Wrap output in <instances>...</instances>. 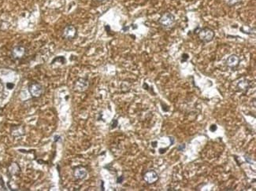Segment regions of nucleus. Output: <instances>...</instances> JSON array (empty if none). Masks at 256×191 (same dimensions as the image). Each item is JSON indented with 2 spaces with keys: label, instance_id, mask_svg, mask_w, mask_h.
Masks as SVG:
<instances>
[{
  "label": "nucleus",
  "instance_id": "1",
  "mask_svg": "<svg viewBox=\"0 0 256 191\" xmlns=\"http://www.w3.org/2000/svg\"><path fill=\"white\" fill-rule=\"evenodd\" d=\"M159 22L165 29H171L174 25L176 19L171 13L166 12L160 17Z\"/></svg>",
  "mask_w": 256,
  "mask_h": 191
},
{
  "label": "nucleus",
  "instance_id": "2",
  "mask_svg": "<svg viewBox=\"0 0 256 191\" xmlns=\"http://www.w3.org/2000/svg\"><path fill=\"white\" fill-rule=\"evenodd\" d=\"M199 32L196 34L199 35V39L204 43H209L213 40L214 37V32L210 28H203V29H199Z\"/></svg>",
  "mask_w": 256,
  "mask_h": 191
},
{
  "label": "nucleus",
  "instance_id": "3",
  "mask_svg": "<svg viewBox=\"0 0 256 191\" xmlns=\"http://www.w3.org/2000/svg\"><path fill=\"white\" fill-rule=\"evenodd\" d=\"M29 91L33 98H39L43 94L44 88L37 82H32L29 85Z\"/></svg>",
  "mask_w": 256,
  "mask_h": 191
},
{
  "label": "nucleus",
  "instance_id": "4",
  "mask_svg": "<svg viewBox=\"0 0 256 191\" xmlns=\"http://www.w3.org/2000/svg\"><path fill=\"white\" fill-rule=\"evenodd\" d=\"M77 35V30L73 25H68L63 29L62 37L67 40H73Z\"/></svg>",
  "mask_w": 256,
  "mask_h": 191
},
{
  "label": "nucleus",
  "instance_id": "5",
  "mask_svg": "<svg viewBox=\"0 0 256 191\" xmlns=\"http://www.w3.org/2000/svg\"><path fill=\"white\" fill-rule=\"evenodd\" d=\"M89 86V81L86 78H79L74 83L73 88L76 91L83 92L87 89Z\"/></svg>",
  "mask_w": 256,
  "mask_h": 191
},
{
  "label": "nucleus",
  "instance_id": "6",
  "mask_svg": "<svg viewBox=\"0 0 256 191\" xmlns=\"http://www.w3.org/2000/svg\"><path fill=\"white\" fill-rule=\"evenodd\" d=\"M26 49L23 46H16L11 51V57L14 60H20L25 56Z\"/></svg>",
  "mask_w": 256,
  "mask_h": 191
},
{
  "label": "nucleus",
  "instance_id": "7",
  "mask_svg": "<svg viewBox=\"0 0 256 191\" xmlns=\"http://www.w3.org/2000/svg\"><path fill=\"white\" fill-rule=\"evenodd\" d=\"M144 179L148 184H153L159 180V175L155 170H147L144 175Z\"/></svg>",
  "mask_w": 256,
  "mask_h": 191
},
{
  "label": "nucleus",
  "instance_id": "8",
  "mask_svg": "<svg viewBox=\"0 0 256 191\" xmlns=\"http://www.w3.org/2000/svg\"><path fill=\"white\" fill-rule=\"evenodd\" d=\"M87 175V171L83 167H78L74 169L73 171V177L77 180H82L84 179Z\"/></svg>",
  "mask_w": 256,
  "mask_h": 191
},
{
  "label": "nucleus",
  "instance_id": "9",
  "mask_svg": "<svg viewBox=\"0 0 256 191\" xmlns=\"http://www.w3.org/2000/svg\"><path fill=\"white\" fill-rule=\"evenodd\" d=\"M249 87H250V84H249V82H248V79H245V78H243V79H240V80L237 82L236 90H237V91L239 92L245 93V92L248 91V90L249 89Z\"/></svg>",
  "mask_w": 256,
  "mask_h": 191
},
{
  "label": "nucleus",
  "instance_id": "10",
  "mask_svg": "<svg viewBox=\"0 0 256 191\" xmlns=\"http://www.w3.org/2000/svg\"><path fill=\"white\" fill-rule=\"evenodd\" d=\"M240 64V57L236 54L230 55L226 60V65L231 69H235Z\"/></svg>",
  "mask_w": 256,
  "mask_h": 191
},
{
  "label": "nucleus",
  "instance_id": "11",
  "mask_svg": "<svg viewBox=\"0 0 256 191\" xmlns=\"http://www.w3.org/2000/svg\"><path fill=\"white\" fill-rule=\"evenodd\" d=\"M17 168H19L18 165H17L16 163H13V165H11V166L10 167V168H9V171H10L12 175H17V174H18V172L20 171V169H17Z\"/></svg>",
  "mask_w": 256,
  "mask_h": 191
},
{
  "label": "nucleus",
  "instance_id": "12",
  "mask_svg": "<svg viewBox=\"0 0 256 191\" xmlns=\"http://www.w3.org/2000/svg\"><path fill=\"white\" fill-rule=\"evenodd\" d=\"M241 0H225V2H226V4L229 6H234V5L237 4L239 2H240Z\"/></svg>",
  "mask_w": 256,
  "mask_h": 191
},
{
  "label": "nucleus",
  "instance_id": "13",
  "mask_svg": "<svg viewBox=\"0 0 256 191\" xmlns=\"http://www.w3.org/2000/svg\"><path fill=\"white\" fill-rule=\"evenodd\" d=\"M185 149V144H181L177 147V149H178L179 151H183V149Z\"/></svg>",
  "mask_w": 256,
  "mask_h": 191
},
{
  "label": "nucleus",
  "instance_id": "14",
  "mask_svg": "<svg viewBox=\"0 0 256 191\" xmlns=\"http://www.w3.org/2000/svg\"><path fill=\"white\" fill-rule=\"evenodd\" d=\"M123 180H124V177L123 176L118 177V179H117V183H122V182H123Z\"/></svg>",
  "mask_w": 256,
  "mask_h": 191
},
{
  "label": "nucleus",
  "instance_id": "15",
  "mask_svg": "<svg viewBox=\"0 0 256 191\" xmlns=\"http://www.w3.org/2000/svg\"><path fill=\"white\" fill-rule=\"evenodd\" d=\"M6 86H7V88H9V89H13V88L14 87V83H8L6 84Z\"/></svg>",
  "mask_w": 256,
  "mask_h": 191
},
{
  "label": "nucleus",
  "instance_id": "16",
  "mask_svg": "<svg viewBox=\"0 0 256 191\" xmlns=\"http://www.w3.org/2000/svg\"><path fill=\"white\" fill-rule=\"evenodd\" d=\"M117 125H118V121H117L116 120H114V121H113V124H112V125H111V128H116V126Z\"/></svg>",
  "mask_w": 256,
  "mask_h": 191
},
{
  "label": "nucleus",
  "instance_id": "17",
  "mask_svg": "<svg viewBox=\"0 0 256 191\" xmlns=\"http://www.w3.org/2000/svg\"><path fill=\"white\" fill-rule=\"evenodd\" d=\"M210 129V131H214L217 129V127H216V125H212Z\"/></svg>",
  "mask_w": 256,
  "mask_h": 191
},
{
  "label": "nucleus",
  "instance_id": "18",
  "mask_svg": "<svg viewBox=\"0 0 256 191\" xmlns=\"http://www.w3.org/2000/svg\"><path fill=\"white\" fill-rule=\"evenodd\" d=\"M182 57H183L184 58H185L183 60V61H186V60H187V59L188 58V55L187 54H183V56H182Z\"/></svg>",
  "mask_w": 256,
  "mask_h": 191
},
{
  "label": "nucleus",
  "instance_id": "19",
  "mask_svg": "<svg viewBox=\"0 0 256 191\" xmlns=\"http://www.w3.org/2000/svg\"><path fill=\"white\" fill-rule=\"evenodd\" d=\"M58 138H59V136H55V142H57V141L58 140Z\"/></svg>",
  "mask_w": 256,
  "mask_h": 191
},
{
  "label": "nucleus",
  "instance_id": "20",
  "mask_svg": "<svg viewBox=\"0 0 256 191\" xmlns=\"http://www.w3.org/2000/svg\"><path fill=\"white\" fill-rule=\"evenodd\" d=\"M98 1H104V0H98Z\"/></svg>",
  "mask_w": 256,
  "mask_h": 191
}]
</instances>
